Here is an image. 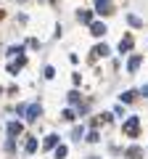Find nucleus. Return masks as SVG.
<instances>
[{"label":"nucleus","instance_id":"obj_1","mask_svg":"<svg viewBox=\"0 0 148 159\" xmlns=\"http://www.w3.org/2000/svg\"><path fill=\"white\" fill-rule=\"evenodd\" d=\"M137 133H140V119H137V117H127L124 119V135L135 138Z\"/></svg>","mask_w":148,"mask_h":159},{"label":"nucleus","instance_id":"obj_2","mask_svg":"<svg viewBox=\"0 0 148 159\" xmlns=\"http://www.w3.org/2000/svg\"><path fill=\"white\" fill-rule=\"evenodd\" d=\"M40 114H42V106H40V103H29V106L24 109V117H27L29 122H34V119L40 117Z\"/></svg>","mask_w":148,"mask_h":159},{"label":"nucleus","instance_id":"obj_3","mask_svg":"<svg viewBox=\"0 0 148 159\" xmlns=\"http://www.w3.org/2000/svg\"><path fill=\"white\" fill-rule=\"evenodd\" d=\"M90 34H93V37H103V34H106V24L93 21V24H90Z\"/></svg>","mask_w":148,"mask_h":159},{"label":"nucleus","instance_id":"obj_4","mask_svg":"<svg viewBox=\"0 0 148 159\" xmlns=\"http://www.w3.org/2000/svg\"><path fill=\"white\" fill-rule=\"evenodd\" d=\"M21 135V122H8V138Z\"/></svg>","mask_w":148,"mask_h":159},{"label":"nucleus","instance_id":"obj_5","mask_svg":"<svg viewBox=\"0 0 148 159\" xmlns=\"http://www.w3.org/2000/svg\"><path fill=\"white\" fill-rule=\"evenodd\" d=\"M111 0H95V13H108Z\"/></svg>","mask_w":148,"mask_h":159},{"label":"nucleus","instance_id":"obj_6","mask_svg":"<svg viewBox=\"0 0 148 159\" xmlns=\"http://www.w3.org/2000/svg\"><path fill=\"white\" fill-rule=\"evenodd\" d=\"M108 53H111L108 45H95V48H93V56H95V58H103V56H108Z\"/></svg>","mask_w":148,"mask_h":159},{"label":"nucleus","instance_id":"obj_7","mask_svg":"<svg viewBox=\"0 0 148 159\" xmlns=\"http://www.w3.org/2000/svg\"><path fill=\"white\" fill-rule=\"evenodd\" d=\"M77 19H80L82 24H93V13L90 11H80V13H77Z\"/></svg>","mask_w":148,"mask_h":159},{"label":"nucleus","instance_id":"obj_8","mask_svg":"<svg viewBox=\"0 0 148 159\" xmlns=\"http://www.w3.org/2000/svg\"><path fill=\"white\" fill-rule=\"evenodd\" d=\"M130 48H132V37H124V40L119 43V53H127Z\"/></svg>","mask_w":148,"mask_h":159},{"label":"nucleus","instance_id":"obj_9","mask_svg":"<svg viewBox=\"0 0 148 159\" xmlns=\"http://www.w3.org/2000/svg\"><path fill=\"white\" fill-rule=\"evenodd\" d=\"M42 146H45V148H56V146H58V135H48Z\"/></svg>","mask_w":148,"mask_h":159},{"label":"nucleus","instance_id":"obj_10","mask_svg":"<svg viewBox=\"0 0 148 159\" xmlns=\"http://www.w3.org/2000/svg\"><path fill=\"white\" fill-rule=\"evenodd\" d=\"M137 66H140V56H132L130 61H127V69H130V72H135Z\"/></svg>","mask_w":148,"mask_h":159},{"label":"nucleus","instance_id":"obj_11","mask_svg":"<svg viewBox=\"0 0 148 159\" xmlns=\"http://www.w3.org/2000/svg\"><path fill=\"white\" fill-rule=\"evenodd\" d=\"M119 98H122V103H130L132 98H135V90H124V93H122Z\"/></svg>","mask_w":148,"mask_h":159},{"label":"nucleus","instance_id":"obj_12","mask_svg":"<svg viewBox=\"0 0 148 159\" xmlns=\"http://www.w3.org/2000/svg\"><path fill=\"white\" fill-rule=\"evenodd\" d=\"M24 148H27V154H34V151H37V141H34V138H29Z\"/></svg>","mask_w":148,"mask_h":159},{"label":"nucleus","instance_id":"obj_13","mask_svg":"<svg viewBox=\"0 0 148 159\" xmlns=\"http://www.w3.org/2000/svg\"><path fill=\"white\" fill-rule=\"evenodd\" d=\"M66 154H69V148H66V146H56V159H63Z\"/></svg>","mask_w":148,"mask_h":159},{"label":"nucleus","instance_id":"obj_14","mask_svg":"<svg viewBox=\"0 0 148 159\" xmlns=\"http://www.w3.org/2000/svg\"><path fill=\"white\" fill-rule=\"evenodd\" d=\"M127 21H130V24H132V27H140V24H143V21H140V19H137V16H135V13H127Z\"/></svg>","mask_w":148,"mask_h":159},{"label":"nucleus","instance_id":"obj_15","mask_svg":"<svg viewBox=\"0 0 148 159\" xmlns=\"http://www.w3.org/2000/svg\"><path fill=\"white\" fill-rule=\"evenodd\" d=\"M42 77H45V80H53V77H56V69H53V66H45V72H42Z\"/></svg>","mask_w":148,"mask_h":159},{"label":"nucleus","instance_id":"obj_16","mask_svg":"<svg viewBox=\"0 0 148 159\" xmlns=\"http://www.w3.org/2000/svg\"><path fill=\"white\" fill-rule=\"evenodd\" d=\"M87 141H90V143H98V141H101V135H98V130H90V133H87Z\"/></svg>","mask_w":148,"mask_h":159},{"label":"nucleus","instance_id":"obj_17","mask_svg":"<svg viewBox=\"0 0 148 159\" xmlns=\"http://www.w3.org/2000/svg\"><path fill=\"white\" fill-rule=\"evenodd\" d=\"M69 101H72L74 106H77V103H80V93H77V90H72V93H69Z\"/></svg>","mask_w":148,"mask_h":159},{"label":"nucleus","instance_id":"obj_18","mask_svg":"<svg viewBox=\"0 0 148 159\" xmlns=\"http://www.w3.org/2000/svg\"><path fill=\"white\" fill-rule=\"evenodd\" d=\"M19 53H24V48H21V45H19V48H16V45L8 48V56H19Z\"/></svg>","mask_w":148,"mask_h":159},{"label":"nucleus","instance_id":"obj_19","mask_svg":"<svg viewBox=\"0 0 148 159\" xmlns=\"http://www.w3.org/2000/svg\"><path fill=\"white\" fill-rule=\"evenodd\" d=\"M61 117H63V119H66V122H72V119H74V111H72V109H66V111H63V114H61Z\"/></svg>","mask_w":148,"mask_h":159},{"label":"nucleus","instance_id":"obj_20","mask_svg":"<svg viewBox=\"0 0 148 159\" xmlns=\"http://www.w3.org/2000/svg\"><path fill=\"white\" fill-rule=\"evenodd\" d=\"M127 157H132V159H137V157H140V148H130V151H127Z\"/></svg>","mask_w":148,"mask_h":159},{"label":"nucleus","instance_id":"obj_21","mask_svg":"<svg viewBox=\"0 0 148 159\" xmlns=\"http://www.w3.org/2000/svg\"><path fill=\"white\" fill-rule=\"evenodd\" d=\"M72 135H74V141H80V138H82V127H74Z\"/></svg>","mask_w":148,"mask_h":159},{"label":"nucleus","instance_id":"obj_22","mask_svg":"<svg viewBox=\"0 0 148 159\" xmlns=\"http://www.w3.org/2000/svg\"><path fill=\"white\" fill-rule=\"evenodd\" d=\"M140 96H146V98H148V85H143V88H140Z\"/></svg>","mask_w":148,"mask_h":159},{"label":"nucleus","instance_id":"obj_23","mask_svg":"<svg viewBox=\"0 0 148 159\" xmlns=\"http://www.w3.org/2000/svg\"><path fill=\"white\" fill-rule=\"evenodd\" d=\"M93 159H98V157H93Z\"/></svg>","mask_w":148,"mask_h":159},{"label":"nucleus","instance_id":"obj_24","mask_svg":"<svg viewBox=\"0 0 148 159\" xmlns=\"http://www.w3.org/2000/svg\"><path fill=\"white\" fill-rule=\"evenodd\" d=\"M21 3H24V0H21Z\"/></svg>","mask_w":148,"mask_h":159}]
</instances>
